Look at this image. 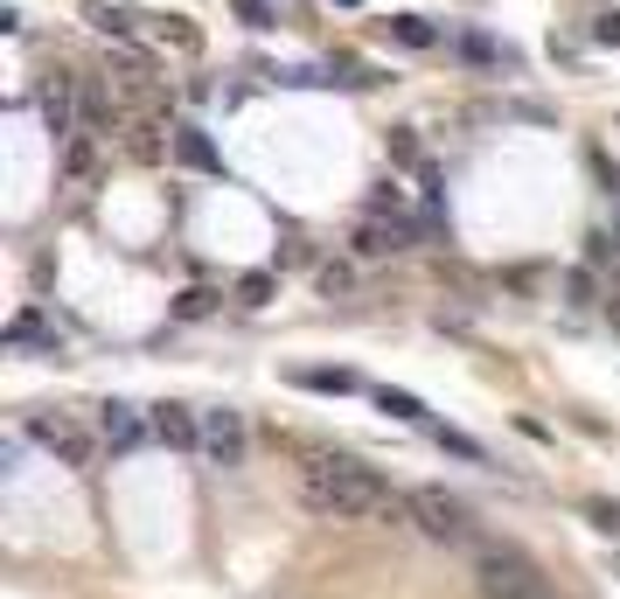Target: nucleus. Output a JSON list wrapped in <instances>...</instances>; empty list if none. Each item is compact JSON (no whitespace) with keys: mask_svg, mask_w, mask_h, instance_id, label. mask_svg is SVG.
<instances>
[{"mask_svg":"<svg viewBox=\"0 0 620 599\" xmlns=\"http://www.w3.org/2000/svg\"><path fill=\"white\" fill-rule=\"evenodd\" d=\"M154 439L175 446V454H196V446H202V419L189 404H154Z\"/></svg>","mask_w":620,"mask_h":599,"instance_id":"8","label":"nucleus"},{"mask_svg":"<svg viewBox=\"0 0 620 599\" xmlns=\"http://www.w3.org/2000/svg\"><path fill=\"white\" fill-rule=\"evenodd\" d=\"M147 35H154V43H167V49H182V56L202 49V28L189 22V14H147Z\"/></svg>","mask_w":620,"mask_h":599,"instance_id":"11","label":"nucleus"},{"mask_svg":"<svg viewBox=\"0 0 620 599\" xmlns=\"http://www.w3.org/2000/svg\"><path fill=\"white\" fill-rule=\"evenodd\" d=\"M147 433H154V411H133V404H119V398L98 411V439L112 446V454H133V446H147Z\"/></svg>","mask_w":620,"mask_h":599,"instance_id":"6","label":"nucleus"},{"mask_svg":"<svg viewBox=\"0 0 620 599\" xmlns=\"http://www.w3.org/2000/svg\"><path fill=\"white\" fill-rule=\"evenodd\" d=\"M210 307H217V293H202V286L182 293V314H189V321H196V314H210Z\"/></svg>","mask_w":620,"mask_h":599,"instance_id":"22","label":"nucleus"},{"mask_svg":"<svg viewBox=\"0 0 620 599\" xmlns=\"http://www.w3.org/2000/svg\"><path fill=\"white\" fill-rule=\"evenodd\" d=\"M293 384L300 390H335V398H342V390H355V369H293Z\"/></svg>","mask_w":620,"mask_h":599,"instance_id":"15","label":"nucleus"},{"mask_svg":"<svg viewBox=\"0 0 620 599\" xmlns=\"http://www.w3.org/2000/svg\"><path fill=\"white\" fill-rule=\"evenodd\" d=\"M475 592L481 599H558L551 578H543L516 544H481L475 551Z\"/></svg>","mask_w":620,"mask_h":599,"instance_id":"2","label":"nucleus"},{"mask_svg":"<svg viewBox=\"0 0 620 599\" xmlns=\"http://www.w3.org/2000/svg\"><path fill=\"white\" fill-rule=\"evenodd\" d=\"M91 28L112 35V43H133V35L147 28V14L140 8H119V0H91Z\"/></svg>","mask_w":620,"mask_h":599,"instance_id":"10","label":"nucleus"},{"mask_svg":"<svg viewBox=\"0 0 620 599\" xmlns=\"http://www.w3.org/2000/svg\"><path fill=\"white\" fill-rule=\"evenodd\" d=\"M405 509H411V530L432 537V544H467V551H481L475 509H467L460 495H446V489H411Z\"/></svg>","mask_w":620,"mask_h":599,"instance_id":"3","label":"nucleus"},{"mask_svg":"<svg viewBox=\"0 0 620 599\" xmlns=\"http://www.w3.org/2000/svg\"><path fill=\"white\" fill-rule=\"evenodd\" d=\"M390 35H398L405 49H432V43H440V28H432L425 14H390Z\"/></svg>","mask_w":620,"mask_h":599,"instance_id":"14","label":"nucleus"},{"mask_svg":"<svg viewBox=\"0 0 620 599\" xmlns=\"http://www.w3.org/2000/svg\"><path fill=\"white\" fill-rule=\"evenodd\" d=\"M454 56H460V63H475V70H502V49L488 43L481 28H460L454 35Z\"/></svg>","mask_w":620,"mask_h":599,"instance_id":"13","label":"nucleus"},{"mask_svg":"<svg viewBox=\"0 0 620 599\" xmlns=\"http://www.w3.org/2000/svg\"><path fill=\"white\" fill-rule=\"evenodd\" d=\"M355 251H363V258L405 251V223H363V231H355Z\"/></svg>","mask_w":620,"mask_h":599,"instance_id":"12","label":"nucleus"},{"mask_svg":"<svg viewBox=\"0 0 620 599\" xmlns=\"http://www.w3.org/2000/svg\"><path fill=\"white\" fill-rule=\"evenodd\" d=\"M175 161L196 167V175H223V154L210 146V133H202V126H189V119L175 126Z\"/></svg>","mask_w":620,"mask_h":599,"instance_id":"9","label":"nucleus"},{"mask_svg":"<svg viewBox=\"0 0 620 599\" xmlns=\"http://www.w3.org/2000/svg\"><path fill=\"white\" fill-rule=\"evenodd\" d=\"M91 161H98V146H91V133H78V140H70V161H63V167H70V181H84V175H91Z\"/></svg>","mask_w":620,"mask_h":599,"instance_id":"17","label":"nucleus"},{"mask_svg":"<svg viewBox=\"0 0 620 599\" xmlns=\"http://www.w3.org/2000/svg\"><path fill=\"white\" fill-rule=\"evenodd\" d=\"M28 439L43 446V454H56L63 467H78V474H91V467H98V446H105L91 425L70 419V411H28Z\"/></svg>","mask_w":620,"mask_h":599,"instance_id":"4","label":"nucleus"},{"mask_svg":"<svg viewBox=\"0 0 620 599\" xmlns=\"http://www.w3.org/2000/svg\"><path fill=\"white\" fill-rule=\"evenodd\" d=\"M377 404L390 411V419H405V425H425V419H432V411H425L419 398H411V390H390V384L377 390Z\"/></svg>","mask_w":620,"mask_h":599,"instance_id":"16","label":"nucleus"},{"mask_svg":"<svg viewBox=\"0 0 620 599\" xmlns=\"http://www.w3.org/2000/svg\"><path fill=\"white\" fill-rule=\"evenodd\" d=\"M593 35H599V43H620V8H599L593 14Z\"/></svg>","mask_w":620,"mask_h":599,"instance_id":"21","label":"nucleus"},{"mask_svg":"<svg viewBox=\"0 0 620 599\" xmlns=\"http://www.w3.org/2000/svg\"><path fill=\"white\" fill-rule=\"evenodd\" d=\"M35 105H43V126L56 140H78L84 133V111H78V84L63 78V70H49L43 91H35Z\"/></svg>","mask_w":620,"mask_h":599,"instance_id":"5","label":"nucleus"},{"mask_svg":"<svg viewBox=\"0 0 620 599\" xmlns=\"http://www.w3.org/2000/svg\"><path fill=\"white\" fill-rule=\"evenodd\" d=\"M202 454H210L217 467H244V419H237L231 404L202 411Z\"/></svg>","mask_w":620,"mask_h":599,"instance_id":"7","label":"nucleus"},{"mask_svg":"<svg viewBox=\"0 0 620 599\" xmlns=\"http://www.w3.org/2000/svg\"><path fill=\"white\" fill-rule=\"evenodd\" d=\"M237 14H244L251 28H272V8H266V0H237Z\"/></svg>","mask_w":620,"mask_h":599,"instance_id":"23","label":"nucleus"},{"mask_svg":"<svg viewBox=\"0 0 620 599\" xmlns=\"http://www.w3.org/2000/svg\"><path fill=\"white\" fill-rule=\"evenodd\" d=\"M586 516L599 522V530H620V502H599V495H593V502H586Z\"/></svg>","mask_w":620,"mask_h":599,"instance_id":"20","label":"nucleus"},{"mask_svg":"<svg viewBox=\"0 0 620 599\" xmlns=\"http://www.w3.org/2000/svg\"><path fill=\"white\" fill-rule=\"evenodd\" d=\"M432 439H440L446 454H460V460H488V454H481V446L467 439V433H446V425H432Z\"/></svg>","mask_w":620,"mask_h":599,"instance_id":"19","label":"nucleus"},{"mask_svg":"<svg viewBox=\"0 0 620 599\" xmlns=\"http://www.w3.org/2000/svg\"><path fill=\"white\" fill-rule=\"evenodd\" d=\"M237 300H244V307H266V300H272V272H251V279H237Z\"/></svg>","mask_w":620,"mask_h":599,"instance_id":"18","label":"nucleus"},{"mask_svg":"<svg viewBox=\"0 0 620 599\" xmlns=\"http://www.w3.org/2000/svg\"><path fill=\"white\" fill-rule=\"evenodd\" d=\"M307 467H300V502H307L314 516H328V522H411L405 509V495L390 489V481L377 474V467H363V460H349V454H300Z\"/></svg>","mask_w":620,"mask_h":599,"instance_id":"1","label":"nucleus"}]
</instances>
